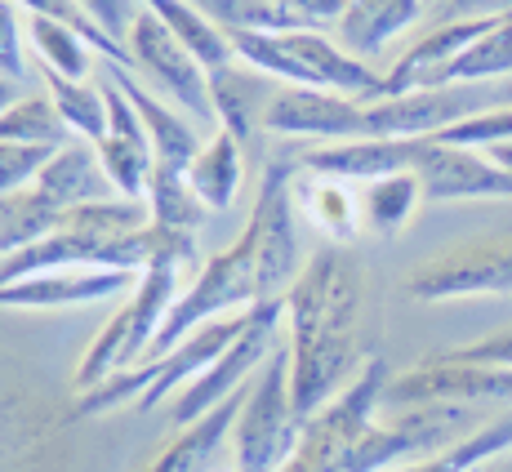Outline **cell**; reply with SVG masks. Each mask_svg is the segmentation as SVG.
Segmentation results:
<instances>
[{"label":"cell","instance_id":"obj_16","mask_svg":"<svg viewBox=\"0 0 512 472\" xmlns=\"http://www.w3.org/2000/svg\"><path fill=\"white\" fill-rule=\"evenodd\" d=\"M495 18H450V23L432 27L428 36H419L406 54L392 63V72L383 76V94H415V90H446V72L464 49L477 41L481 32H490Z\"/></svg>","mask_w":512,"mask_h":472},{"label":"cell","instance_id":"obj_9","mask_svg":"<svg viewBox=\"0 0 512 472\" xmlns=\"http://www.w3.org/2000/svg\"><path fill=\"white\" fill-rule=\"evenodd\" d=\"M486 107H495V85H446V90L370 98L366 139H437Z\"/></svg>","mask_w":512,"mask_h":472},{"label":"cell","instance_id":"obj_11","mask_svg":"<svg viewBox=\"0 0 512 472\" xmlns=\"http://www.w3.org/2000/svg\"><path fill=\"white\" fill-rule=\"evenodd\" d=\"M263 130L277 134V139H312V143L366 139V103L326 90L281 85V94L272 98L268 116H263Z\"/></svg>","mask_w":512,"mask_h":472},{"label":"cell","instance_id":"obj_42","mask_svg":"<svg viewBox=\"0 0 512 472\" xmlns=\"http://www.w3.org/2000/svg\"><path fill=\"white\" fill-rule=\"evenodd\" d=\"M232 472H236V468H232Z\"/></svg>","mask_w":512,"mask_h":472},{"label":"cell","instance_id":"obj_10","mask_svg":"<svg viewBox=\"0 0 512 472\" xmlns=\"http://www.w3.org/2000/svg\"><path fill=\"white\" fill-rule=\"evenodd\" d=\"M125 45H130L134 67H143V72L152 76V81L161 85L187 116H192V121L219 125V116H214V98H210V72L192 58V49H183L179 41H174L170 27H165L152 9L139 5Z\"/></svg>","mask_w":512,"mask_h":472},{"label":"cell","instance_id":"obj_1","mask_svg":"<svg viewBox=\"0 0 512 472\" xmlns=\"http://www.w3.org/2000/svg\"><path fill=\"white\" fill-rule=\"evenodd\" d=\"M285 348L299 419L334 401L361 361V263L343 245L317 250L285 290Z\"/></svg>","mask_w":512,"mask_h":472},{"label":"cell","instance_id":"obj_5","mask_svg":"<svg viewBox=\"0 0 512 472\" xmlns=\"http://www.w3.org/2000/svg\"><path fill=\"white\" fill-rule=\"evenodd\" d=\"M299 410H294L290 392V348L277 343L268 352V361L259 366V375L245 388V401L236 410L232 424V455L236 472H281L285 459L294 455L299 441Z\"/></svg>","mask_w":512,"mask_h":472},{"label":"cell","instance_id":"obj_31","mask_svg":"<svg viewBox=\"0 0 512 472\" xmlns=\"http://www.w3.org/2000/svg\"><path fill=\"white\" fill-rule=\"evenodd\" d=\"M45 94L54 98L58 116L67 121V130L85 143H98L107 134V94L103 81H67V76L45 72Z\"/></svg>","mask_w":512,"mask_h":472},{"label":"cell","instance_id":"obj_27","mask_svg":"<svg viewBox=\"0 0 512 472\" xmlns=\"http://www.w3.org/2000/svg\"><path fill=\"white\" fill-rule=\"evenodd\" d=\"M361 201V228L374 236H397L406 232V223L415 219L423 188H419V174H392V179L366 183L357 192Z\"/></svg>","mask_w":512,"mask_h":472},{"label":"cell","instance_id":"obj_4","mask_svg":"<svg viewBox=\"0 0 512 472\" xmlns=\"http://www.w3.org/2000/svg\"><path fill=\"white\" fill-rule=\"evenodd\" d=\"M388 366L383 357H366V366L357 370V379L339 392L334 401L317 410L312 419H303L294 455L285 459L281 472H348L357 446L374 428V415L383 410V388H388Z\"/></svg>","mask_w":512,"mask_h":472},{"label":"cell","instance_id":"obj_28","mask_svg":"<svg viewBox=\"0 0 512 472\" xmlns=\"http://www.w3.org/2000/svg\"><path fill=\"white\" fill-rule=\"evenodd\" d=\"M27 41H32L45 72L67 76V81H90L94 49L85 36H76L72 27L54 23V18H41V14H27Z\"/></svg>","mask_w":512,"mask_h":472},{"label":"cell","instance_id":"obj_33","mask_svg":"<svg viewBox=\"0 0 512 472\" xmlns=\"http://www.w3.org/2000/svg\"><path fill=\"white\" fill-rule=\"evenodd\" d=\"M219 32H303V23L277 0H192Z\"/></svg>","mask_w":512,"mask_h":472},{"label":"cell","instance_id":"obj_20","mask_svg":"<svg viewBox=\"0 0 512 472\" xmlns=\"http://www.w3.org/2000/svg\"><path fill=\"white\" fill-rule=\"evenodd\" d=\"M32 188L45 192L49 201L63 205V210L94 205V201H112V196H116L112 179H107L103 161H98V152H94V143H85V139L58 147V152L45 161V170L36 174Z\"/></svg>","mask_w":512,"mask_h":472},{"label":"cell","instance_id":"obj_29","mask_svg":"<svg viewBox=\"0 0 512 472\" xmlns=\"http://www.w3.org/2000/svg\"><path fill=\"white\" fill-rule=\"evenodd\" d=\"M0 143H23V147H58L76 143V134L67 130V121L58 116L49 94H23L5 116H0Z\"/></svg>","mask_w":512,"mask_h":472},{"label":"cell","instance_id":"obj_41","mask_svg":"<svg viewBox=\"0 0 512 472\" xmlns=\"http://www.w3.org/2000/svg\"><path fill=\"white\" fill-rule=\"evenodd\" d=\"M490 156H495L499 165H508V170H512V143H504V147H490Z\"/></svg>","mask_w":512,"mask_h":472},{"label":"cell","instance_id":"obj_17","mask_svg":"<svg viewBox=\"0 0 512 472\" xmlns=\"http://www.w3.org/2000/svg\"><path fill=\"white\" fill-rule=\"evenodd\" d=\"M277 94H281V81L263 76L259 67L241 63V58L210 72V98H214L219 130H228L236 143H250V134L263 130V116H268Z\"/></svg>","mask_w":512,"mask_h":472},{"label":"cell","instance_id":"obj_15","mask_svg":"<svg viewBox=\"0 0 512 472\" xmlns=\"http://www.w3.org/2000/svg\"><path fill=\"white\" fill-rule=\"evenodd\" d=\"M428 139H348V143H326L299 156V165L321 179L339 183H379L392 174H415L419 152Z\"/></svg>","mask_w":512,"mask_h":472},{"label":"cell","instance_id":"obj_2","mask_svg":"<svg viewBox=\"0 0 512 472\" xmlns=\"http://www.w3.org/2000/svg\"><path fill=\"white\" fill-rule=\"evenodd\" d=\"M232 49L241 63L259 67L263 76H272L281 85L326 90L343 98H361V103L383 94V76L370 72L361 58H352L321 27H303V32H241L232 36Z\"/></svg>","mask_w":512,"mask_h":472},{"label":"cell","instance_id":"obj_34","mask_svg":"<svg viewBox=\"0 0 512 472\" xmlns=\"http://www.w3.org/2000/svg\"><path fill=\"white\" fill-rule=\"evenodd\" d=\"M27 23H23V9L14 0H0V76L14 85L27 81Z\"/></svg>","mask_w":512,"mask_h":472},{"label":"cell","instance_id":"obj_12","mask_svg":"<svg viewBox=\"0 0 512 472\" xmlns=\"http://www.w3.org/2000/svg\"><path fill=\"white\" fill-rule=\"evenodd\" d=\"M415 174L423 201H477V196L512 201V170L499 165L490 152H477V147H450L428 139Z\"/></svg>","mask_w":512,"mask_h":472},{"label":"cell","instance_id":"obj_13","mask_svg":"<svg viewBox=\"0 0 512 472\" xmlns=\"http://www.w3.org/2000/svg\"><path fill=\"white\" fill-rule=\"evenodd\" d=\"M98 81H103V94H107V134L94 143V152H98V161H103L116 196H125V201H147V183H152V170H156V152H152V139H147V125L112 76L103 72Z\"/></svg>","mask_w":512,"mask_h":472},{"label":"cell","instance_id":"obj_18","mask_svg":"<svg viewBox=\"0 0 512 472\" xmlns=\"http://www.w3.org/2000/svg\"><path fill=\"white\" fill-rule=\"evenodd\" d=\"M103 63V58H98ZM103 72L112 76L116 85H121V94L134 103V112L143 116L147 125V139H152V152H156V165H165V170H187V165L196 161V152H201V134L192 130V121L179 116L174 107H165L156 94H147L139 81H134V67H116V63H103Z\"/></svg>","mask_w":512,"mask_h":472},{"label":"cell","instance_id":"obj_36","mask_svg":"<svg viewBox=\"0 0 512 472\" xmlns=\"http://www.w3.org/2000/svg\"><path fill=\"white\" fill-rule=\"evenodd\" d=\"M446 361H468V366H504L512 370V326L495 330V334H481V339L464 343V348H446L437 352Z\"/></svg>","mask_w":512,"mask_h":472},{"label":"cell","instance_id":"obj_24","mask_svg":"<svg viewBox=\"0 0 512 472\" xmlns=\"http://www.w3.org/2000/svg\"><path fill=\"white\" fill-rule=\"evenodd\" d=\"M139 5L152 9V14L161 18L165 27H170V36H174V41H179L183 49H192V58L205 67V72L236 63L232 36L219 32V27H214L210 18H205L201 9L192 5V0H139Z\"/></svg>","mask_w":512,"mask_h":472},{"label":"cell","instance_id":"obj_25","mask_svg":"<svg viewBox=\"0 0 512 472\" xmlns=\"http://www.w3.org/2000/svg\"><path fill=\"white\" fill-rule=\"evenodd\" d=\"M241 174H245L241 143H236L228 130L214 134V139L196 152V161L187 165V183H192V192L205 201V210H214V214L232 210L236 188H241Z\"/></svg>","mask_w":512,"mask_h":472},{"label":"cell","instance_id":"obj_40","mask_svg":"<svg viewBox=\"0 0 512 472\" xmlns=\"http://www.w3.org/2000/svg\"><path fill=\"white\" fill-rule=\"evenodd\" d=\"M495 107H512V76L508 81H495Z\"/></svg>","mask_w":512,"mask_h":472},{"label":"cell","instance_id":"obj_19","mask_svg":"<svg viewBox=\"0 0 512 472\" xmlns=\"http://www.w3.org/2000/svg\"><path fill=\"white\" fill-rule=\"evenodd\" d=\"M423 9L428 0H348L343 14L334 18V41L366 63V58L383 54L401 32H410L423 18Z\"/></svg>","mask_w":512,"mask_h":472},{"label":"cell","instance_id":"obj_32","mask_svg":"<svg viewBox=\"0 0 512 472\" xmlns=\"http://www.w3.org/2000/svg\"><path fill=\"white\" fill-rule=\"evenodd\" d=\"M147 210H152L156 228H174V232H201L205 223V201L192 192L187 170H165L156 165L152 183H147Z\"/></svg>","mask_w":512,"mask_h":472},{"label":"cell","instance_id":"obj_21","mask_svg":"<svg viewBox=\"0 0 512 472\" xmlns=\"http://www.w3.org/2000/svg\"><path fill=\"white\" fill-rule=\"evenodd\" d=\"M294 214L312 223L326 245H343L348 250L352 241L361 236V201L352 192V183H339V179H294Z\"/></svg>","mask_w":512,"mask_h":472},{"label":"cell","instance_id":"obj_39","mask_svg":"<svg viewBox=\"0 0 512 472\" xmlns=\"http://www.w3.org/2000/svg\"><path fill=\"white\" fill-rule=\"evenodd\" d=\"M23 94H27L23 85H14V81H5V76H0V116H5L9 107H14V103H18V98H23Z\"/></svg>","mask_w":512,"mask_h":472},{"label":"cell","instance_id":"obj_3","mask_svg":"<svg viewBox=\"0 0 512 472\" xmlns=\"http://www.w3.org/2000/svg\"><path fill=\"white\" fill-rule=\"evenodd\" d=\"M187 290L183 272L170 268V263H156V268L139 272V285L125 294V303L116 308V317L107 321L103 330L94 334V343L85 348L81 366H76V392H90L103 379L121 375V370H134L147 361L156 334H161L170 308L179 303V294Z\"/></svg>","mask_w":512,"mask_h":472},{"label":"cell","instance_id":"obj_22","mask_svg":"<svg viewBox=\"0 0 512 472\" xmlns=\"http://www.w3.org/2000/svg\"><path fill=\"white\" fill-rule=\"evenodd\" d=\"M245 388H250V383H245ZM245 388L236 392L232 401H223L219 410H210L201 424L183 428L170 446L156 450L152 464H147L143 472H210L214 459H219V450H223V441L232 437V424H236V410H241V401H245Z\"/></svg>","mask_w":512,"mask_h":472},{"label":"cell","instance_id":"obj_37","mask_svg":"<svg viewBox=\"0 0 512 472\" xmlns=\"http://www.w3.org/2000/svg\"><path fill=\"white\" fill-rule=\"evenodd\" d=\"M76 5H81L85 14H90L94 23L121 45H125V36H130V27H134V14H139V0H76Z\"/></svg>","mask_w":512,"mask_h":472},{"label":"cell","instance_id":"obj_6","mask_svg":"<svg viewBox=\"0 0 512 472\" xmlns=\"http://www.w3.org/2000/svg\"><path fill=\"white\" fill-rule=\"evenodd\" d=\"M281 326H285V299L254 303L250 326H245L241 339H236L201 379H192L179 397L170 401V424L183 432V428L201 424V419L210 415V410H219L223 401H232L245 383L259 375V366L268 361V352L277 348V330Z\"/></svg>","mask_w":512,"mask_h":472},{"label":"cell","instance_id":"obj_38","mask_svg":"<svg viewBox=\"0 0 512 472\" xmlns=\"http://www.w3.org/2000/svg\"><path fill=\"white\" fill-rule=\"evenodd\" d=\"M459 18H508L512 0H455Z\"/></svg>","mask_w":512,"mask_h":472},{"label":"cell","instance_id":"obj_35","mask_svg":"<svg viewBox=\"0 0 512 472\" xmlns=\"http://www.w3.org/2000/svg\"><path fill=\"white\" fill-rule=\"evenodd\" d=\"M49 147H23V143H0V196L18 192L27 183H36V174L45 170Z\"/></svg>","mask_w":512,"mask_h":472},{"label":"cell","instance_id":"obj_14","mask_svg":"<svg viewBox=\"0 0 512 472\" xmlns=\"http://www.w3.org/2000/svg\"><path fill=\"white\" fill-rule=\"evenodd\" d=\"M139 285V272H112V268H63V272H36L27 281H14L0 290V308L18 312H49V308H85L98 299H116Z\"/></svg>","mask_w":512,"mask_h":472},{"label":"cell","instance_id":"obj_7","mask_svg":"<svg viewBox=\"0 0 512 472\" xmlns=\"http://www.w3.org/2000/svg\"><path fill=\"white\" fill-rule=\"evenodd\" d=\"M406 294L415 303L512 294V236H477V241L446 245L410 272Z\"/></svg>","mask_w":512,"mask_h":472},{"label":"cell","instance_id":"obj_30","mask_svg":"<svg viewBox=\"0 0 512 472\" xmlns=\"http://www.w3.org/2000/svg\"><path fill=\"white\" fill-rule=\"evenodd\" d=\"M512 76V14L495 18L490 32H481L464 54L450 63L446 85H495Z\"/></svg>","mask_w":512,"mask_h":472},{"label":"cell","instance_id":"obj_8","mask_svg":"<svg viewBox=\"0 0 512 472\" xmlns=\"http://www.w3.org/2000/svg\"><path fill=\"white\" fill-rule=\"evenodd\" d=\"M499 401L512 406V370L504 366H468V361L423 357L419 366L401 370L383 388V410H419V406H481Z\"/></svg>","mask_w":512,"mask_h":472},{"label":"cell","instance_id":"obj_26","mask_svg":"<svg viewBox=\"0 0 512 472\" xmlns=\"http://www.w3.org/2000/svg\"><path fill=\"white\" fill-rule=\"evenodd\" d=\"M508 450H512V410L508 415H499V419L477 424L468 437L450 441V446L437 450V455L415 459V464H401L392 472H477V468H486L490 459L508 455Z\"/></svg>","mask_w":512,"mask_h":472},{"label":"cell","instance_id":"obj_23","mask_svg":"<svg viewBox=\"0 0 512 472\" xmlns=\"http://www.w3.org/2000/svg\"><path fill=\"white\" fill-rule=\"evenodd\" d=\"M63 219H67L63 205H54L45 192H36L32 183L18 192H5L0 196V263H5L9 254L54 236L63 228Z\"/></svg>","mask_w":512,"mask_h":472}]
</instances>
